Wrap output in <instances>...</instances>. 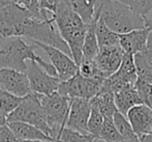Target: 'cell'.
<instances>
[{"label": "cell", "mask_w": 152, "mask_h": 142, "mask_svg": "<svg viewBox=\"0 0 152 142\" xmlns=\"http://www.w3.org/2000/svg\"><path fill=\"white\" fill-rule=\"evenodd\" d=\"M54 23L61 38L68 46L72 60L79 66L83 59L82 48L87 25L72 10L66 0H61L59 3L54 15Z\"/></svg>", "instance_id": "obj_1"}, {"label": "cell", "mask_w": 152, "mask_h": 142, "mask_svg": "<svg viewBox=\"0 0 152 142\" xmlns=\"http://www.w3.org/2000/svg\"><path fill=\"white\" fill-rule=\"evenodd\" d=\"M96 10L99 19L110 30L117 34H125L130 31L146 28L143 17L132 12L128 6L113 0H98Z\"/></svg>", "instance_id": "obj_2"}, {"label": "cell", "mask_w": 152, "mask_h": 142, "mask_svg": "<svg viewBox=\"0 0 152 142\" xmlns=\"http://www.w3.org/2000/svg\"><path fill=\"white\" fill-rule=\"evenodd\" d=\"M0 48V68L26 73L27 61L36 57V46L28 44L22 38H10Z\"/></svg>", "instance_id": "obj_3"}, {"label": "cell", "mask_w": 152, "mask_h": 142, "mask_svg": "<svg viewBox=\"0 0 152 142\" xmlns=\"http://www.w3.org/2000/svg\"><path fill=\"white\" fill-rule=\"evenodd\" d=\"M14 121L31 124L51 138V131L47 124L46 113L36 93L31 92L24 96L21 104L7 116L6 124Z\"/></svg>", "instance_id": "obj_4"}, {"label": "cell", "mask_w": 152, "mask_h": 142, "mask_svg": "<svg viewBox=\"0 0 152 142\" xmlns=\"http://www.w3.org/2000/svg\"><path fill=\"white\" fill-rule=\"evenodd\" d=\"M37 96L46 113L47 124L51 131V138L55 142L59 133L65 127L70 100L57 91L50 96L37 94Z\"/></svg>", "instance_id": "obj_5"}, {"label": "cell", "mask_w": 152, "mask_h": 142, "mask_svg": "<svg viewBox=\"0 0 152 142\" xmlns=\"http://www.w3.org/2000/svg\"><path fill=\"white\" fill-rule=\"evenodd\" d=\"M104 81L93 78H85L78 72L68 80L60 81L57 92L69 100L79 98L90 101L99 91Z\"/></svg>", "instance_id": "obj_6"}, {"label": "cell", "mask_w": 152, "mask_h": 142, "mask_svg": "<svg viewBox=\"0 0 152 142\" xmlns=\"http://www.w3.org/2000/svg\"><path fill=\"white\" fill-rule=\"evenodd\" d=\"M137 80L138 76H137L134 57L132 55L124 53L119 68L113 75L104 79L102 87L107 88L113 93H116L125 88L134 87Z\"/></svg>", "instance_id": "obj_7"}, {"label": "cell", "mask_w": 152, "mask_h": 142, "mask_svg": "<svg viewBox=\"0 0 152 142\" xmlns=\"http://www.w3.org/2000/svg\"><path fill=\"white\" fill-rule=\"evenodd\" d=\"M26 75L29 81L31 92L42 96H50L57 91L60 80L48 75L35 61H27Z\"/></svg>", "instance_id": "obj_8"}, {"label": "cell", "mask_w": 152, "mask_h": 142, "mask_svg": "<svg viewBox=\"0 0 152 142\" xmlns=\"http://www.w3.org/2000/svg\"><path fill=\"white\" fill-rule=\"evenodd\" d=\"M30 43L33 44L34 46H36V48H40L42 50H44L45 53L48 55L51 60L50 63L56 70L57 77L60 81L68 80L79 72V66L72 60V58L68 56L67 54H65V53H63L59 49L47 46V45L44 44H39V43Z\"/></svg>", "instance_id": "obj_9"}, {"label": "cell", "mask_w": 152, "mask_h": 142, "mask_svg": "<svg viewBox=\"0 0 152 142\" xmlns=\"http://www.w3.org/2000/svg\"><path fill=\"white\" fill-rule=\"evenodd\" d=\"M91 111L90 101L84 99H72L65 128L87 135V121Z\"/></svg>", "instance_id": "obj_10"}, {"label": "cell", "mask_w": 152, "mask_h": 142, "mask_svg": "<svg viewBox=\"0 0 152 142\" xmlns=\"http://www.w3.org/2000/svg\"><path fill=\"white\" fill-rule=\"evenodd\" d=\"M0 88L19 98H24L31 93L26 73L8 68H0Z\"/></svg>", "instance_id": "obj_11"}, {"label": "cell", "mask_w": 152, "mask_h": 142, "mask_svg": "<svg viewBox=\"0 0 152 142\" xmlns=\"http://www.w3.org/2000/svg\"><path fill=\"white\" fill-rule=\"evenodd\" d=\"M124 56V52L120 46H112L99 48L94 62L100 72L108 78L119 68Z\"/></svg>", "instance_id": "obj_12"}, {"label": "cell", "mask_w": 152, "mask_h": 142, "mask_svg": "<svg viewBox=\"0 0 152 142\" xmlns=\"http://www.w3.org/2000/svg\"><path fill=\"white\" fill-rule=\"evenodd\" d=\"M128 124L137 136L152 133V110L145 105H137L128 110L125 115Z\"/></svg>", "instance_id": "obj_13"}, {"label": "cell", "mask_w": 152, "mask_h": 142, "mask_svg": "<svg viewBox=\"0 0 152 142\" xmlns=\"http://www.w3.org/2000/svg\"><path fill=\"white\" fill-rule=\"evenodd\" d=\"M151 27H146L143 29H138L130 31L125 34L119 35V45L124 53L134 55L142 52L146 48L148 35L151 31Z\"/></svg>", "instance_id": "obj_14"}, {"label": "cell", "mask_w": 152, "mask_h": 142, "mask_svg": "<svg viewBox=\"0 0 152 142\" xmlns=\"http://www.w3.org/2000/svg\"><path fill=\"white\" fill-rule=\"evenodd\" d=\"M7 127L10 129L12 134L15 135L18 140H27V141H33V140H40V141H49L54 142L52 138L47 136L46 134L38 130L37 128L31 126L26 122L21 121H14L8 122Z\"/></svg>", "instance_id": "obj_15"}, {"label": "cell", "mask_w": 152, "mask_h": 142, "mask_svg": "<svg viewBox=\"0 0 152 142\" xmlns=\"http://www.w3.org/2000/svg\"><path fill=\"white\" fill-rule=\"evenodd\" d=\"M98 18H99V15H98V12L96 10L92 22L89 25H87L86 34H85L84 43H83L82 48V60H94L96 55L98 54L99 47H98L97 40H96L95 35V23L98 20Z\"/></svg>", "instance_id": "obj_16"}, {"label": "cell", "mask_w": 152, "mask_h": 142, "mask_svg": "<svg viewBox=\"0 0 152 142\" xmlns=\"http://www.w3.org/2000/svg\"><path fill=\"white\" fill-rule=\"evenodd\" d=\"M90 103L97 107L99 112L104 116V118H113L115 113L118 112L116 106H115L114 93L107 88L102 87V85L97 94L90 100Z\"/></svg>", "instance_id": "obj_17"}, {"label": "cell", "mask_w": 152, "mask_h": 142, "mask_svg": "<svg viewBox=\"0 0 152 142\" xmlns=\"http://www.w3.org/2000/svg\"><path fill=\"white\" fill-rule=\"evenodd\" d=\"M114 102L117 111L123 116H125L128 110L132 107L142 104L134 87L125 88L114 93Z\"/></svg>", "instance_id": "obj_18"}, {"label": "cell", "mask_w": 152, "mask_h": 142, "mask_svg": "<svg viewBox=\"0 0 152 142\" xmlns=\"http://www.w3.org/2000/svg\"><path fill=\"white\" fill-rule=\"evenodd\" d=\"M72 10H74L86 25H89L94 18L98 0H66Z\"/></svg>", "instance_id": "obj_19"}, {"label": "cell", "mask_w": 152, "mask_h": 142, "mask_svg": "<svg viewBox=\"0 0 152 142\" xmlns=\"http://www.w3.org/2000/svg\"><path fill=\"white\" fill-rule=\"evenodd\" d=\"M95 35L99 48L112 46H120L119 45V34L113 32L107 27V25L98 18L95 23Z\"/></svg>", "instance_id": "obj_20"}, {"label": "cell", "mask_w": 152, "mask_h": 142, "mask_svg": "<svg viewBox=\"0 0 152 142\" xmlns=\"http://www.w3.org/2000/svg\"><path fill=\"white\" fill-rule=\"evenodd\" d=\"M113 122H114L123 142H140V139L136 135V133L132 131L125 116H123L119 112H116L113 116Z\"/></svg>", "instance_id": "obj_21"}, {"label": "cell", "mask_w": 152, "mask_h": 142, "mask_svg": "<svg viewBox=\"0 0 152 142\" xmlns=\"http://www.w3.org/2000/svg\"><path fill=\"white\" fill-rule=\"evenodd\" d=\"M8 1L31 18H42L46 14H49L40 10L38 0H8Z\"/></svg>", "instance_id": "obj_22"}, {"label": "cell", "mask_w": 152, "mask_h": 142, "mask_svg": "<svg viewBox=\"0 0 152 142\" xmlns=\"http://www.w3.org/2000/svg\"><path fill=\"white\" fill-rule=\"evenodd\" d=\"M97 140L102 142H120L122 141L121 136L119 135L113 118H104V124L98 134ZM96 140V141H97Z\"/></svg>", "instance_id": "obj_23"}, {"label": "cell", "mask_w": 152, "mask_h": 142, "mask_svg": "<svg viewBox=\"0 0 152 142\" xmlns=\"http://www.w3.org/2000/svg\"><path fill=\"white\" fill-rule=\"evenodd\" d=\"M22 100L23 98L16 96L0 88V111L6 116V118L21 104Z\"/></svg>", "instance_id": "obj_24"}, {"label": "cell", "mask_w": 152, "mask_h": 142, "mask_svg": "<svg viewBox=\"0 0 152 142\" xmlns=\"http://www.w3.org/2000/svg\"><path fill=\"white\" fill-rule=\"evenodd\" d=\"M90 105H91V111L88 118V121H87V132H88L89 135L93 136L97 140L99 131L102 129V124H104V116L99 112L97 107L94 106L91 103Z\"/></svg>", "instance_id": "obj_25"}, {"label": "cell", "mask_w": 152, "mask_h": 142, "mask_svg": "<svg viewBox=\"0 0 152 142\" xmlns=\"http://www.w3.org/2000/svg\"><path fill=\"white\" fill-rule=\"evenodd\" d=\"M113 1L120 2L128 6L132 12L144 19L152 13V0H113Z\"/></svg>", "instance_id": "obj_26"}, {"label": "cell", "mask_w": 152, "mask_h": 142, "mask_svg": "<svg viewBox=\"0 0 152 142\" xmlns=\"http://www.w3.org/2000/svg\"><path fill=\"white\" fill-rule=\"evenodd\" d=\"M55 142H96V139L89 134H81L64 127Z\"/></svg>", "instance_id": "obj_27"}, {"label": "cell", "mask_w": 152, "mask_h": 142, "mask_svg": "<svg viewBox=\"0 0 152 142\" xmlns=\"http://www.w3.org/2000/svg\"><path fill=\"white\" fill-rule=\"evenodd\" d=\"M79 74L85 78H93L104 81L107 79L104 74L96 66L94 60H82L79 65Z\"/></svg>", "instance_id": "obj_28"}, {"label": "cell", "mask_w": 152, "mask_h": 142, "mask_svg": "<svg viewBox=\"0 0 152 142\" xmlns=\"http://www.w3.org/2000/svg\"><path fill=\"white\" fill-rule=\"evenodd\" d=\"M134 88L138 92L142 104L152 110V85L138 79L134 84Z\"/></svg>", "instance_id": "obj_29"}, {"label": "cell", "mask_w": 152, "mask_h": 142, "mask_svg": "<svg viewBox=\"0 0 152 142\" xmlns=\"http://www.w3.org/2000/svg\"><path fill=\"white\" fill-rule=\"evenodd\" d=\"M61 0H38L39 8L54 16Z\"/></svg>", "instance_id": "obj_30"}, {"label": "cell", "mask_w": 152, "mask_h": 142, "mask_svg": "<svg viewBox=\"0 0 152 142\" xmlns=\"http://www.w3.org/2000/svg\"><path fill=\"white\" fill-rule=\"evenodd\" d=\"M17 138L10 129L7 127V124L0 127V142H16Z\"/></svg>", "instance_id": "obj_31"}, {"label": "cell", "mask_w": 152, "mask_h": 142, "mask_svg": "<svg viewBox=\"0 0 152 142\" xmlns=\"http://www.w3.org/2000/svg\"><path fill=\"white\" fill-rule=\"evenodd\" d=\"M143 54H144L145 58H146V61L148 63V65L150 66L152 70V29L148 35V40H147L146 48L144 51H142Z\"/></svg>", "instance_id": "obj_32"}, {"label": "cell", "mask_w": 152, "mask_h": 142, "mask_svg": "<svg viewBox=\"0 0 152 142\" xmlns=\"http://www.w3.org/2000/svg\"><path fill=\"white\" fill-rule=\"evenodd\" d=\"M139 139H140V142H152V133L143 135Z\"/></svg>", "instance_id": "obj_33"}, {"label": "cell", "mask_w": 152, "mask_h": 142, "mask_svg": "<svg viewBox=\"0 0 152 142\" xmlns=\"http://www.w3.org/2000/svg\"><path fill=\"white\" fill-rule=\"evenodd\" d=\"M145 22H146L147 27H151L152 28V13H150V14L145 18Z\"/></svg>", "instance_id": "obj_34"}, {"label": "cell", "mask_w": 152, "mask_h": 142, "mask_svg": "<svg viewBox=\"0 0 152 142\" xmlns=\"http://www.w3.org/2000/svg\"><path fill=\"white\" fill-rule=\"evenodd\" d=\"M6 124V116L0 111V127Z\"/></svg>", "instance_id": "obj_35"}, {"label": "cell", "mask_w": 152, "mask_h": 142, "mask_svg": "<svg viewBox=\"0 0 152 142\" xmlns=\"http://www.w3.org/2000/svg\"><path fill=\"white\" fill-rule=\"evenodd\" d=\"M16 142H49V141H40V140H33V141H27V140H18L17 139Z\"/></svg>", "instance_id": "obj_36"}, {"label": "cell", "mask_w": 152, "mask_h": 142, "mask_svg": "<svg viewBox=\"0 0 152 142\" xmlns=\"http://www.w3.org/2000/svg\"><path fill=\"white\" fill-rule=\"evenodd\" d=\"M120 142H123V141H120Z\"/></svg>", "instance_id": "obj_37"}]
</instances>
